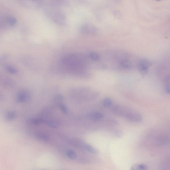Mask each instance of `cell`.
<instances>
[{
  "mask_svg": "<svg viewBox=\"0 0 170 170\" xmlns=\"http://www.w3.org/2000/svg\"><path fill=\"white\" fill-rule=\"evenodd\" d=\"M31 95L29 92L26 91H20L17 94V101L18 103L25 102L29 100Z\"/></svg>",
  "mask_w": 170,
  "mask_h": 170,
  "instance_id": "cell-7",
  "label": "cell"
},
{
  "mask_svg": "<svg viewBox=\"0 0 170 170\" xmlns=\"http://www.w3.org/2000/svg\"><path fill=\"white\" fill-rule=\"evenodd\" d=\"M16 116L17 114L15 112L13 111H9L6 113L5 118L8 121H11L14 119Z\"/></svg>",
  "mask_w": 170,
  "mask_h": 170,
  "instance_id": "cell-15",
  "label": "cell"
},
{
  "mask_svg": "<svg viewBox=\"0 0 170 170\" xmlns=\"http://www.w3.org/2000/svg\"><path fill=\"white\" fill-rule=\"evenodd\" d=\"M114 134L115 136L118 137H121L123 135L122 132L120 130L116 131Z\"/></svg>",
  "mask_w": 170,
  "mask_h": 170,
  "instance_id": "cell-24",
  "label": "cell"
},
{
  "mask_svg": "<svg viewBox=\"0 0 170 170\" xmlns=\"http://www.w3.org/2000/svg\"><path fill=\"white\" fill-rule=\"evenodd\" d=\"M80 31L84 34L88 35L96 34L98 32V30L96 27L89 24L82 25L80 27Z\"/></svg>",
  "mask_w": 170,
  "mask_h": 170,
  "instance_id": "cell-5",
  "label": "cell"
},
{
  "mask_svg": "<svg viewBox=\"0 0 170 170\" xmlns=\"http://www.w3.org/2000/svg\"><path fill=\"white\" fill-rule=\"evenodd\" d=\"M17 19L10 15H5L1 18V28L5 27H12L17 23Z\"/></svg>",
  "mask_w": 170,
  "mask_h": 170,
  "instance_id": "cell-3",
  "label": "cell"
},
{
  "mask_svg": "<svg viewBox=\"0 0 170 170\" xmlns=\"http://www.w3.org/2000/svg\"><path fill=\"white\" fill-rule=\"evenodd\" d=\"M112 100L109 98H106L103 101L104 106L106 107H109L111 106Z\"/></svg>",
  "mask_w": 170,
  "mask_h": 170,
  "instance_id": "cell-22",
  "label": "cell"
},
{
  "mask_svg": "<svg viewBox=\"0 0 170 170\" xmlns=\"http://www.w3.org/2000/svg\"><path fill=\"white\" fill-rule=\"evenodd\" d=\"M87 56L89 59L94 62L99 61L100 58L99 54L95 52H91L89 53Z\"/></svg>",
  "mask_w": 170,
  "mask_h": 170,
  "instance_id": "cell-13",
  "label": "cell"
},
{
  "mask_svg": "<svg viewBox=\"0 0 170 170\" xmlns=\"http://www.w3.org/2000/svg\"><path fill=\"white\" fill-rule=\"evenodd\" d=\"M151 63L149 61L143 59L140 61L138 63V69L140 72L143 75H145L148 71Z\"/></svg>",
  "mask_w": 170,
  "mask_h": 170,
  "instance_id": "cell-6",
  "label": "cell"
},
{
  "mask_svg": "<svg viewBox=\"0 0 170 170\" xmlns=\"http://www.w3.org/2000/svg\"><path fill=\"white\" fill-rule=\"evenodd\" d=\"M87 58L78 53H71L61 59L60 64L64 70L73 73L82 72L87 62Z\"/></svg>",
  "mask_w": 170,
  "mask_h": 170,
  "instance_id": "cell-1",
  "label": "cell"
},
{
  "mask_svg": "<svg viewBox=\"0 0 170 170\" xmlns=\"http://www.w3.org/2000/svg\"><path fill=\"white\" fill-rule=\"evenodd\" d=\"M67 157L71 159H75L77 157V154L74 151L71 150H67L66 152Z\"/></svg>",
  "mask_w": 170,
  "mask_h": 170,
  "instance_id": "cell-20",
  "label": "cell"
},
{
  "mask_svg": "<svg viewBox=\"0 0 170 170\" xmlns=\"http://www.w3.org/2000/svg\"><path fill=\"white\" fill-rule=\"evenodd\" d=\"M30 123L34 125H38L45 123L46 120L40 118H34L30 120Z\"/></svg>",
  "mask_w": 170,
  "mask_h": 170,
  "instance_id": "cell-17",
  "label": "cell"
},
{
  "mask_svg": "<svg viewBox=\"0 0 170 170\" xmlns=\"http://www.w3.org/2000/svg\"><path fill=\"white\" fill-rule=\"evenodd\" d=\"M45 124L49 126L54 128H58L60 125V123L59 121L55 120H46Z\"/></svg>",
  "mask_w": 170,
  "mask_h": 170,
  "instance_id": "cell-16",
  "label": "cell"
},
{
  "mask_svg": "<svg viewBox=\"0 0 170 170\" xmlns=\"http://www.w3.org/2000/svg\"><path fill=\"white\" fill-rule=\"evenodd\" d=\"M165 90L167 93L170 94V75L166 78L165 85Z\"/></svg>",
  "mask_w": 170,
  "mask_h": 170,
  "instance_id": "cell-21",
  "label": "cell"
},
{
  "mask_svg": "<svg viewBox=\"0 0 170 170\" xmlns=\"http://www.w3.org/2000/svg\"><path fill=\"white\" fill-rule=\"evenodd\" d=\"M126 118L129 121L136 123L141 122L143 120L142 116L139 113L136 112H129Z\"/></svg>",
  "mask_w": 170,
  "mask_h": 170,
  "instance_id": "cell-8",
  "label": "cell"
},
{
  "mask_svg": "<svg viewBox=\"0 0 170 170\" xmlns=\"http://www.w3.org/2000/svg\"><path fill=\"white\" fill-rule=\"evenodd\" d=\"M113 111L116 115L118 116H121L126 117L128 113L122 107L119 106H116L114 107L113 109Z\"/></svg>",
  "mask_w": 170,
  "mask_h": 170,
  "instance_id": "cell-9",
  "label": "cell"
},
{
  "mask_svg": "<svg viewBox=\"0 0 170 170\" xmlns=\"http://www.w3.org/2000/svg\"><path fill=\"white\" fill-rule=\"evenodd\" d=\"M19 4L24 7L31 9H37L44 5L43 1H18Z\"/></svg>",
  "mask_w": 170,
  "mask_h": 170,
  "instance_id": "cell-4",
  "label": "cell"
},
{
  "mask_svg": "<svg viewBox=\"0 0 170 170\" xmlns=\"http://www.w3.org/2000/svg\"><path fill=\"white\" fill-rule=\"evenodd\" d=\"M60 108L62 112L64 114H66L68 113V110L64 105L63 104H60Z\"/></svg>",
  "mask_w": 170,
  "mask_h": 170,
  "instance_id": "cell-23",
  "label": "cell"
},
{
  "mask_svg": "<svg viewBox=\"0 0 170 170\" xmlns=\"http://www.w3.org/2000/svg\"><path fill=\"white\" fill-rule=\"evenodd\" d=\"M89 117L91 119L93 120H99L101 119L104 117V115L102 113L99 112H93L90 113Z\"/></svg>",
  "mask_w": 170,
  "mask_h": 170,
  "instance_id": "cell-10",
  "label": "cell"
},
{
  "mask_svg": "<svg viewBox=\"0 0 170 170\" xmlns=\"http://www.w3.org/2000/svg\"><path fill=\"white\" fill-rule=\"evenodd\" d=\"M36 137L38 140L44 142L48 141L49 137L47 134L43 132H38L36 134Z\"/></svg>",
  "mask_w": 170,
  "mask_h": 170,
  "instance_id": "cell-14",
  "label": "cell"
},
{
  "mask_svg": "<svg viewBox=\"0 0 170 170\" xmlns=\"http://www.w3.org/2000/svg\"><path fill=\"white\" fill-rule=\"evenodd\" d=\"M84 147L87 151L90 153L92 154H97L98 153V151L96 149L91 146L90 144H84Z\"/></svg>",
  "mask_w": 170,
  "mask_h": 170,
  "instance_id": "cell-18",
  "label": "cell"
},
{
  "mask_svg": "<svg viewBox=\"0 0 170 170\" xmlns=\"http://www.w3.org/2000/svg\"><path fill=\"white\" fill-rule=\"evenodd\" d=\"M5 69L8 72L12 74H16L18 72V70L15 68L10 65L5 66Z\"/></svg>",
  "mask_w": 170,
  "mask_h": 170,
  "instance_id": "cell-19",
  "label": "cell"
},
{
  "mask_svg": "<svg viewBox=\"0 0 170 170\" xmlns=\"http://www.w3.org/2000/svg\"><path fill=\"white\" fill-rule=\"evenodd\" d=\"M59 2L50 1L44 8V11L46 15L55 23L63 25L66 22V18L64 14L58 8L59 6L62 3Z\"/></svg>",
  "mask_w": 170,
  "mask_h": 170,
  "instance_id": "cell-2",
  "label": "cell"
},
{
  "mask_svg": "<svg viewBox=\"0 0 170 170\" xmlns=\"http://www.w3.org/2000/svg\"><path fill=\"white\" fill-rule=\"evenodd\" d=\"M131 62L127 59H123L120 62V66L123 69H130L132 66Z\"/></svg>",
  "mask_w": 170,
  "mask_h": 170,
  "instance_id": "cell-11",
  "label": "cell"
},
{
  "mask_svg": "<svg viewBox=\"0 0 170 170\" xmlns=\"http://www.w3.org/2000/svg\"><path fill=\"white\" fill-rule=\"evenodd\" d=\"M130 170H148V167L144 164H136L131 166Z\"/></svg>",
  "mask_w": 170,
  "mask_h": 170,
  "instance_id": "cell-12",
  "label": "cell"
}]
</instances>
